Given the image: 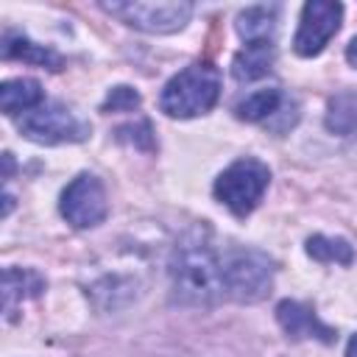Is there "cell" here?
Returning a JSON list of instances; mask_svg holds the SVG:
<instances>
[{"mask_svg":"<svg viewBox=\"0 0 357 357\" xmlns=\"http://www.w3.org/2000/svg\"><path fill=\"white\" fill-rule=\"evenodd\" d=\"M173 298L187 307H212L223 296V254L215 248L206 226L190 229L170 257Z\"/></svg>","mask_w":357,"mask_h":357,"instance_id":"cell-1","label":"cell"},{"mask_svg":"<svg viewBox=\"0 0 357 357\" xmlns=\"http://www.w3.org/2000/svg\"><path fill=\"white\" fill-rule=\"evenodd\" d=\"M220 95V73L212 64H190L181 73H176L162 95H159V109L167 117H198L206 114Z\"/></svg>","mask_w":357,"mask_h":357,"instance_id":"cell-2","label":"cell"},{"mask_svg":"<svg viewBox=\"0 0 357 357\" xmlns=\"http://www.w3.org/2000/svg\"><path fill=\"white\" fill-rule=\"evenodd\" d=\"M273 284V262L257 248L223 251V296L234 301H259Z\"/></svg>","mask_w":357,"mask_h":357,"instance_id":"cell-3","label":"cell"},{"mask_svg":"<svg viewBox=\"0 0 357 357\" xmlns=\"http://www.w3.org/2000/svg\"><path fill=\"white\" fill-rule=\"evenodd\" d=\"M268 181H271L268 165L254 156H245V159L231 162L215 178V198L226 209H231L237 218H243L259 204L262 192L268 190Z\"/></svg>","mask_w":357,"mask_h":357,"instance_id":"cell-4","label":"cell"},{"mask_svg":"<svg viewBox=\"0 0 357 357\" xmlns=\"http://www.w3.org/2000/svg\"><path fill=\"white\" fill-rule=\"evenodd\" d=\"M20 131L42 145H61V142H81L89 137V126L75 117L64 103L45 100L42 106L31 109L20 117Z\"/></svg>","mask_w":357,"mask_h":357,"instance_id":"cell-5","label":"cell"},{"mask_svg":"<svg viewBox=\"0 0 357 357\" xmlns=\"http://www.w3.org/2000/svg\"><path fill=\"white\" fill-rule=\"evenodd\" d=\"M106 14L117 17L120 22L145 31V33H173L181 31L192 14L190 3H103Z\"/></svg>","mask_w":357,"mask_h":357,"instance_id":"cell-6","label":"cell"},{"mask_svg":"<svg viewBox=\"0 0 357 357\" xmlns=\"http://www.w3.org/2000/svg\"><path fill=\"white\" fill-rule=\"evenodd\" d=\"M64 220L75 229H92L98 226L106 212H109V204H106V190L100 184L98 176L92 173H81L75 176L64 192H61V204H59Z\"/></svg>","mask_w":357,"mask_h":357,"instance_id":"cell-7","label":"cell"},{"mask_svg":"<svg viewBox=\"0 0 357 357\" xmlns=\"http://www.w3.org/2000/svg\"><path fill=\"white\" fill-rule=\"evenodd\" d=\"M343 20V6L332 3V0H310L301 8V20H298V31L293 36V50L304 59L318 56L329 39L337 33Z\"/></svg>","mask_w":357,"mask_h":357,"instance_id":"cell-8","label":"cell"},{"mask_svg":"<svg viewBox=\"0 0 357 357\" xmlns=\"http://www.w3.org/2000/svg\"><path fill=\"white\" fill-rule=\"evenodd\" d=\"M276 321L282 324V329H284L287 337H293V340H301V337H318V340H324V343H332V340H335V332H332L326 324H321L310 307H304V304H298V301H290V298L279 301V307H276Z\"/></svg>","mask_w":357,"mask_h":357,"instance_id":"cell-9","label":"cell"},{"mask_svg":"<svg viewBox=\"0 0 357 357\" xmlns=\"http://www.w3.org/2000/svg\"><path fill=\"white\" fill-rule=\"evenodd\" d=\"M45 290V279L28 268H6L3 273V312L14 318V310L22 298H33Z\"/></svg>","mask_w":357,"mask_h":357,"instance_id":"cell-10","label":"cell"},{"mask_svg":"<svg viewBox=\"0 0 357 357\" xmlns=\"http://www.w3.org/2000/svg\"><path fill=\"white\" fill-rule=\"evenodd\" d=\"M276 59L273 42H245V47L231 61V75L237 81H257L271 73Z\"/></svg>","mask_w":357,"mask_h":357,"instance_id":"cell-11","label":"cell"},{"mask_svg":"<svg viewBox=\"0 0 357 357\" xmlns=\"http://www.w3.org/2000/svg\"><path fill=\"white\" fill-rule=\"evenodd\" d=\"M3 59H20V61H28V64H36V67H47V70H61V56L45 45H36L31 42L28 36L22 33H6L3 36V47H0Z\"/></svg>","mask_w":357,"mask_h":357,"instance_id":"cell-12","label":"cell"},{"mask_svg":"<svg viewBox=\"0 0 357 357\" xmlns=\"http://www.w3.org/2000/svg\"><path fill=\"white\" fill-rule=\"evenodd\" d=\"M42 103H45V95H42L39 81H33V78H14L0 86V106L8 117L28 114L31 109H36Z\"/></svg>","mask_w":357,"mask_h":357,"instance_id":"cell-13","label":"cell"},{"mask_svg":"<svg viewBox=\"0 0 357 357\" xmlns=\"http://www.w3.org/2000/svg\"><path fill=\"white\" fill-rule=\"evenodd\" d=\"M276 6H251L237 14V33L245 42H271L276 28Z\"/></svg>","mask_w":357,"mask_h":357,"instance_id":"cell-14","label":"cell"},{"mask_svg":"<svg viewBox=\"0 0 357 357\" xmlns=\"http://www.w3.org/2000/svg\"><path fill=\"white\" fill-rule=\"evenodd\" d=\"M284 98L276 86H268V89H257L251 95H245L237 106H234V114L240 120H248V123H268L271 117H276V112L282 109Z\"/></svg>","mask_w":357,"mask_h":357,"instance_id":"cell-15","label":"cell"},{"mask_svg":"<svg viewBox=\"0 0 357 357\" xmlns=\"http://www.w3.org/2000/svg\"><path fill=\"white\" fill-rule=\"evenodd\" d=\"M326 128L332 134H354L357 131V92H340L326 106Z\"/></svg>","mask_w":357,"mask_h":357,"instance_id":"cell-16","label":"cell"},{"mask_svg":"<svg viewBox=\"0 0 357 357\" xmlns=\"http://www.w3.org/2000/svg\"><path fill=\"white\" fill-rule=\"evenodd\" d=\"M307 254L318 262H337V265H351L354 259V248L349 245V240L324 237V234H315L307 240Z\"/></svg>","mask_w":357,"mask_h":357,"instance_id":"cell-17","label":"cell"},{"mask_svg":"<svg viewBox=\"0 0 357 357\" xmlns=\"http://www.w3.org/2000/svg\"><path fill=\"white\" fill-rule=\"evenodd\" d=\"M139 106V95L131 86H114L103 100V112H131Z\"/></svg>","mask_w":357,"mask_h":357,"instance_id":"cell-18","label":"cell"},{"mask_svg":"<svg viewBox=\"0 0 357 357\" xmlns=\"http://www.w3.org/2000/svg\"><path fill=\"white\" fill-rule=\"evenodd\" d=\"M346 59L351 61V67H357V36L349 42V47H346Z\"/></svg>","mask_w":357,"mask_h":357,"instance_id":"cell-19","label":"cell"},{"mask_svg":"<svg viewBox=\"0 0 357 357\" xmlns=\"http://www.w3.org/2000/svg\"><path fill=\"white\" fill-rule=\"evenodd\" d=\"M346 357H357V335L349 340V346H346Z\"/></svg>","mask_w":357,"mask_h":357,"instance_id":"cell-20","label":"cell"}]
</instances>
